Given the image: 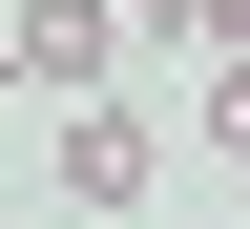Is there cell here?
<instances>
[{"instance_id": "cell-4", "label": "cell", "mask_w": 250, "mask_h": 229, "mask_svg": "<svg viewBox=\"0 0 250 229\" xmlns=\"http://www.w3.org/2000/svg\"><path fill=\"white\" fill-rule=\"evenodd\" d=\"M0 83H21V62H0Z\"/></svg>"}, {"instance_id": "cell-3", "label": "cell", "mask_w": 250, "mask_h": 229, "mask_svg": "<svg viewBox=\"0 0 250 229\" xmlns=\"http://www.w3.org/2000/svg\"><path fill=\"white\" fill-rule=\"evenodd\" d=\"M208 146H250V62H229V83H208Z\"/></svg>"}, {"instance_id": "cell-2", "label": "cell", "mask_w": 250, "mask_h": 229, "mask_svg": "<svg viewBox=\"0 0 250 229\" xmlns=\"http://www.w3.org/2000/svg\"><path fill=\"white\" fill-rule=\"evenodd\" d=\"M0 62L83 104V83H125V21H104V0H21V21H0Z\"/></svg>"}, {"instance_id": "cell-1", "label": "cell", "mask_w": 250, "mask_h": 229, "mask_svg": "<svg viewBox=\"0 0 250 229\" xmlns=\"http://www.w3.org/2000/svg\"><path fill=\"white\" fill-rule=\"evenodd\" d=\"M146 167H167L146 83H83V125H62V208H146Z\"/></svg>"}]
</instances>
